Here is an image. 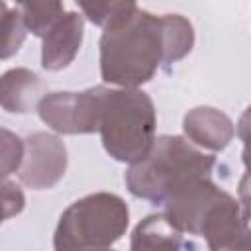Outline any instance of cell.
Segmentation results:
<instances>
[{
	"instance_id": "cell-1",
	"label": "cell",
	"mask_w": 251,
	"mask_h": 251,
	"mask_svg": "<svg viewBox=\"0 0 251 251\" xmlns=\"http://www.w3.org/2000/svg\"><path fill=\"white\" fill-rule=\"evenodd\" d=\"M165 63L163 24L137 4H129L100 37V76L116 88H139Z\"/></svg>"
},
{
	"instance_id": "cell-2",
	"label": "cell",
	"mask_w": 251,
	"mask_h": 251,
	"mask_svg": "<svg viewBox=\"0 0 251 251\" xmlns=\"http://www.w3.org/2000/svg\"><path fill=\"white\" fill-rule=\"evenodd\" d=\"M163 216L180 233L204 237L210 251H226L249 237L247 210L237 198L200 178L163 202Z\"/></svg>"
},
{
	"instance_id": "cell-3",
	"label": "cell",
	"mask_w": 251,
	"mask_h": 251,
	"mask_svg": "<svg viewBox=\"0 0 251 251\" xmlns=\"http://www.w3.org/2000/svg\"><path fill=\"white\" fill-rule=\"evenodd\" d=\"M216 157L194 147L180 135L155 137L149 151L126 171L127 190L153 204H163L194 180L210 178Z\"/></svg>"
},
{
	"instance_id": "cell-4",
	"label": "cell",
	"mask_w": 251,
	"mask_h": 251,
	"mask_svg": "<svg viewBox=\"0 0 251 251\" xmlns=\"http://www.w3.org/2000/svg\"><path fill=\"white\" fill-rule=\"evenodd\" d=\"M157 110L141 88L98 84V133L118 163L139 161L155 141Z\"/></svg>"
},
{
	"instance_id": "cell-5",
	"label": "cell",
	"mask_w": 251,
	"mask_h": 251,
	"mask_svg": "<svg viewBox=\"0 0 251 251\" xmlns=\"http://www.w3.org/2000/svg\"><path fill=\"white\" fill-rule=\"evenodd\" d=\"M129 226V208L112 192H94L75 200L59 218L55 251H90L112 247Z\"/></svg>"
},
{
	"instance_id": "cell-6",
	"label": "cell",
	"mask_w": 251,
	"mask_h": 251,
	"mask_svg": "<svg viewBox=\"0 0 251 251\" xmlns=\"http://www.w3.org/2000/svg\"><path fill=\"white\" fill-rule=\"evenodd\" d=\"M35 112L57 133H94L98 131V86L82 92H47Z\"/></svg>"
},
{
	"instance_id": "cell-7",
	"label": "cell",
	"mask_w": 251,
	"mask_h": 251,
	"mask_svg": "<svg viewBox=\"0 0 251 251\" xmlns=\"http://www.w3.org/2000/svg\"><path fill=\"white\" fill-rule=\"evenodd\" d=\"M67 165L69 153L63 139L47 131H35L24 139L18 178L31 190H49L63 180Z\"/></svg>"
},
{
	"instance_id": "cell-8",
	"label": "cell",
	"mask_w": 251,
	"mask_h": 251,
	"mask_svg": "<svg viewBox=\"0 0 251 251\" xmlns=\"http://www.w3.org/2000/svg\"><path fill=\"white\" fill-rule=\"evenodd\" d=\"M82 37L84 16L73 10H65V14L41 37V67L51 73L67 69L78 55Z\"/></svg>"
},
{
	"instance_id": "cell-9",
	"label": "cell",
	"mask_w": 251,
	"mask_h": 251,
	"mask_svg": "<svg viewBox=\"0 0 251 251\" xmlns=\"http://www.w3.org/2000/svg\"><path fill=\"white\" fill-rule=\"evenodd\" d=\"M184 139H188L198 149L224 151L235 135V126L231 118L212 106H196L188 110L182 118Z\"/></svg>"
},
{
	"instance_id": "cell-10",
	"label": "cell",
	"mask_w": 251,
	"mask_h": 251,
	"mask_svg": "<svg viewBox=\"0 0 251 251\" xmlns=\"http://www.w3.org/2000/svg\"><path fill=\"white\" fill-rule=\"evenodd\" d=\"M47 94V84L29 69L16 67L0 75V108L8 114H29Z\"/></svg>"
},
{
	"instance_id": "cell-11",
	"label": "cell",
	"mask_w": 251,
	"mask_h": 251,
	"mask_svg": "<svg viewBox=\"0 0 251 251\" xmlns=\"http://www.w3.org/2000/svg\"><path fill=\"white\" fill-rule=\"evenodd\" d=\"M182 233L163 214L143 218L131 231L129 251H182Z\"/></svg>"
},
{
	"instance_id": "cell-12",
	"label": "cell",
	"mask_w": 251,
	"mask_h": 251,
	"mask_svg": "<svg viewBox=\"0 0 251 251\" xmlns=\"http://www.w3.org/2000/svg\"><path fill=\"white\" fill-rule=\"evenodd\" d=\"M163 45H165V63L173 65L184 59L194 47V27L180 14H163Z\"/></svg>"
},
{
	"instance_id": "cell-13",
	"label": "cell",
	"mask_w": 251,
	"mask_h": 251,
	"mask_svg": "<svg viewBox=\"0 0 251 251\" xmlns=\"http://www.w3.org/2000/svg\"><path fill=\"white\" fill-rule=\"evenodd\" d=\"M25 35L27 29L24 25L20 8L0 2V61L10 59L20 51Z\"/></svg>"
},
{
	"instance_id": "cell-14",
	"label": "cell",
	"mask_w": 251,
	"mask_h": 251,
	"mask_svg": "<svg viewBox=\"0 0 251 251\" xmlns=\"http://www.w3.org/2000/svg\"><path fill=\"white\" fill-rule=\"evenodd\" d=\"M24 25L37 37H43L49 27L65 14V6L61 2H22L18 4Z\"/></svg>"
},
{
	"instance_id": "cell-15",
	"label": "cell",
	"mask_w": 251,
	"mask_h": 251,
	"mask_svg": "<svg viewBox=\"0 0 251 251\" xmlns=\"http://www.w3.org/2000/svg\"><path fill=\"white\" fill-rule=\"evenodd\" d=\"M24 159V139L14 131L0 127V178L18 173Z\"/></svg>"
},
{
	"instance_id": "cell-16",
	"label": "cell",
	"mask_w": 251,
	"mask_h": 251,
	"mask_svg": "<svg viewBox=\"0 0 251 251\" xmlns=\"http://www.w3.org/2000/svg\"><path fill=\"white\" fill-rule=\"evenodd\" d=\"M24 208H25L24 190L16 182H12L8 178H0V226L6 220L22 214Z\"/></svg>"
},
{
	"instance_id": "cell-17",
	"label": "cell",
	"mask_w": 251,
	"mask_h": 251,
	"mask_svg": "<svg viewBox=\"0 0 251 251\" xmlns=\"http://www.w3.org/2000/svg\"><path fill=\"white\" fill-rule=\"evenodd\" d=\"M131 2H80L78 8L82 10V14L94 24L100 25L102 29L112 24Z\"/></svg>"
},
{
	"instance_id": "cell-18",
	"label": "cell",
	"mask_w": 251,
	"mask_h": 251,
	"mask_svg": "<svg viewBox=\"0 0 251 251\" xmlns=\"http://www.w3.org/2000/svg\"><path fill=\"white\" fill-rule=\"evenodd\" d=\"M226 251H249V237L241 239L239 243H235L233 247H229V249H226Z\"/></svg>"
},
{
	"instance_id": "cell-19",
	"label": "cell",
	"mask_w": 251,
	"mask_h": 251,
	"mask_svg": "<svg viewBox=\"0 0 251 251\" xmlns=\"http://www.w3.org/2000/svg\"><path fill=\"white\" fill-rule=\"evenodd\" d=\"M90 251H114L112 247H104V249H90Z\"/></svg>"
}]
</instances>
